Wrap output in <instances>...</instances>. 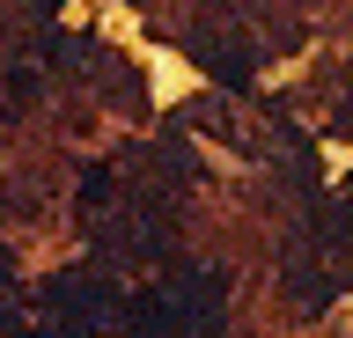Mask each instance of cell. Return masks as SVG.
<instances>
[{"label": "cell", "instance_id": "obj_2", "mask_svg": "<svg viewBox=\"0 0 353 338\" xmlns=\"http://www.w3.org/2000/svg\"><path fill=\"white\" fill-rule=\"evenodd\" d=\"M30 338H74V331H30Z\"/></svg>", "mask_w": 353, "mask_h": 338}, {"label": "cell", "instance_id": "obj_1", "mask_svg": "<svg viewBox=\"0 0 353 338\" xmlns=\"http://www.w3.org/2000/svg\"><path fill=\"white\" fill-rule=\"evenodd\" d=\"M52 309L66 316V331H74V338H88L118 302H110V287H96L88 272H59V279H52Z\"/></svg>", "mask_w": 353, "mask_h": 338}, {"label": "cell", "instance_id": "obj_3", "mask_svg": "<svg viewBox=\"0 0 353 338\" xmlns=\"http://www.w3.org/2000/svg\"><path fill=\"white\" fill-rule=\"evenodd\" d=\"M37 8H59V0H37Z\"/></svg>", "mask_w": 353, "mask_h": 338}]
</instances>
